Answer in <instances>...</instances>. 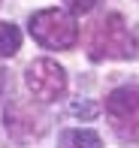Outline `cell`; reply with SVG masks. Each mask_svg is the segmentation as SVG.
<instances>
[{
  "instance_id": "cell-8",
  "label": "cell",
  "mask_w": 139,
  "mask_h": 148,
  "mask_svg": "<svg viewBox=\"0 0 139 148\" xmlns=\"http://www.w3.org/2000/svg\"><path fill=\"white\" fill-rule=\"evenodd\" d=\"M70 109H73V115H76V118H88V121H91L97 112H100V106H97V103H88V100H85V103H82V100H76Z\"/></svg>"
},
{
  "instance_id": "cell-9",
  "label": "cell",
  "mask_w": 139,
  "mask_h": 148,
  "mask_svg": "<svg viewBox=\"0 0 139 148\" xmlns=\"http://www.w3.org/2000/svg\"><path fill=\"white\" fill-rule=\"evenodd\" d=\"M67 3V9L70 12H79V15H85V12H91L97 6V0H64Z\"/></svg>"
},
{
  "instance_id": "cell-2",
  "label": "cell",
  "mask_w": 139,
  "mask_h": 148,
  "mask_svg": "<svg viewBox=\"0 0 139 148\" xmlns=\"http://www.w3.org/2000/svg\"><path fill=\"white\" fill-rule=\"evenodd\" d=\"M30 36H34L42 49L67 51L79 39V24H76V18L67 15L64 9H39V12L30 15Z\"/></svg>"
},
{
  "instance_id": "cell-1",
  "label": "cell",
  "mask_w": 139,
  "mask_h": 148,
  "mask_svg": "<svg viewBox=\"0 0 139 148\" xmlns=\"http://www.w3.org/2000/svg\"><path fill=\"white\" fill-rule=\"evenodd\" d=\"M88 58L91 60H130L136 58V42L130 36L127 24L118 12H109L94 24L88 36Z\"/></svg>"
},
{
  "instance_id": "cell-7",
  "label": "cell",
  "mask_w": 139,
  "mask_h": 148,
  "mask_svg": "<svg viewBox=\"0 0 139 148\" xmlns=\"http://www.w3.org/2000/svg\"><path fill=\"white\" fill-rule=\"evenodd\" d=\"M21 49V30L9 21H0V58H12Z\"/></svg>"
},
{
  "instance_id": "cell-3",
  "label": "cell",
  "mask_w": 139,
  "mask_h": 148,
  "mask_svg": "<svg viewBox=\"0 0 139 148\" xmlns=\"http://www.w3.org/2000/svg\"><path fill=\"white\" fill-rule=\"evenodd\" d=\"M106 118L124 142H139V85H121L106 97Z\"/></svg>"
},
{
  "instance_id": "cell-4",
  "label": "cell",
  "mask_w": 139,
  "mask_h": 148,
  "mask_svg": "<svg viewBox=\"0 0 139 148\" xmlns=\"http://www.w3.org/2000/svg\"><path fill=\"white\" fill-rule=\"evenodd\" d=\"M24 85L30 88V94L36 100L51 103L67 91V70L51 58H39L24 70Z\"/></svg>"
},
{
  "instance_id": "cell-6",
  "label": "cell",
  "mask_w": 139,
  "mask_h": 148,
  "mask_svg": "<svg viewBox=\"0 0 139 148\" xmlns=\"http://www.w3.org/2000/svg\"><path fill=\"white\" fill-rule=\"evenodd\" d=\"M58 148H103V139H100V133L88 130V127H76V130L61 133Z\"/></svg>"
},
{
  "instance_id": "cell-5",
  "label": "cell",
  "mask_w": 139,
  "mask_h": 148,
  "mask_svg": "<svg viewBox=\"0 0 139 148\" xmlns=\"http://www.w3.org/2000/svg\"><path fill=\"white\" fill-rule=\"evenodd\" d=\"M34 121H42V118L34 115L27 106H21V103L6 106V130L12 136H21V127H27V136H42L39 130H34Z\"/></svg>"
}]
</instances>
